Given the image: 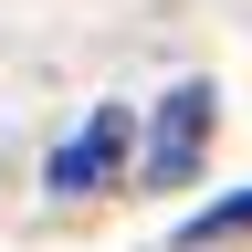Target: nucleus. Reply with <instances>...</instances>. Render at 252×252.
<instances>
[{
  "label": "nucleus",
  "mask_w": 252,
  "mask_h": 252,
  "mask_svg": "<svg viewBox=\"0 0 252 252\" xmlns=\"http://www.w3.org/2000/svg\"><path fill=\"white\" fill-rule=\"evenodd\" d=\"M126 147H137V116H126V105H94V116L74 126V137H63V147L42 158V179L63 189V200H84V189H105V179L126 168Z\"/></svg>",
  "instance_id": "obj_1"
},
{
  "label": "nucleus",
  "mask_w": 252,
  "mask_h": 252,
  "mask_svg": "<svg viewBox=\"0 0 252 252\" xmlns=\"http://www.w3.org/2000/svg\"><path fill=\"white\" fill-rule=\"evenodd\" d=\"M231 231H252V189H231V200H210V210L189 220L179 242H231Z\"/></svg>",
  "instance_id": "obj_3"
},
{
  "label": "nucleus",
  "mask_w": 252,
  "mask_h": 252,
  "mask_svg": "<svg viewBox=\"0 0 252 252\" xmlns=\"http://www.w3.org/2000/svg\"><path fill=\"white\" fill-rule=\"evenodd\" d=\"M210 126H220V94H210V84H179L168 105H158L147 179H158V189H189V179H200V158H210Z\"/></svg>",
  "instance_id": "obj_2"
}]
</instances>
